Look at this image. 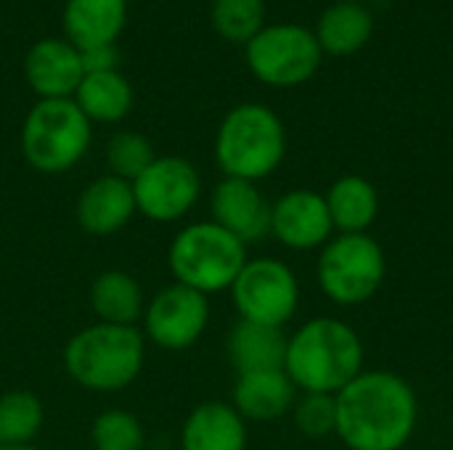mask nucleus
Returning a JSON list of instances; mask_svg holds the SVG:
<instances>
[{
	"mask_svg": "<svg viewBox=\"0 0 453 450\" xmlns=\"http://www.w3.org/2000/svg\"><path fill=\"white\" fill-rule=\"evenodd\" d=\"M334 403V435L348 450H403L417 432L419 400L401 374L361 371Z\"/></svg>",
	"mask_w": 453,
	"mask_h": 450,
	"instance_id": "obj_1",
	"label": "nucleus"
},
{
	"mask_svg": "<svg viewBox=\"0 0 453 450\" xmlns=\"http://www.w3.org/2000/svg\"><path fill=\"white\" fill-rule=\"evenodd\" d=\"M284 371L297 393L337 395L364 371V342L340 318H311L287 339Z\"/></svg>",
	"mask_w": 453,
	"mask_h": 450,
	"instance_id": "obj_2",
	"label": "nucleus"
},
{
	"mask_svg": "<svg viewBox=\"0 0 453 450\" xmlns=\"http://www.w3.org/2000/svg\"><path fill=\"white\" fill-rule=\"evenodd\" d=\"M146 337L138 326L90 324L64 345L69 379L90 393H122L143 371Z\"/></svg>",
	"mask_w": 453,
	"mask_h": 450,
	"instance_id": "obj_3",
	"label": "nucleus"
},
{
	"mask_svg": "<svg viewBox=\"0 0 453 450\" xmlns=\"http://www.w3.org/2000/svg\"><path fill=\"white\" fill-rule=\"evenodd\" d=\"M287 156V130L279 114L263 103L234 106L215 133V162L223 178L263 180Z\"/></svg>",
	"mask_w": 453,
	"mask_h": 450,
	"instance_id": "obj_4",
	"label": "nucleus"
},
{
	"mask_svg": "<svg viewBox=\"0 0 453 450\" xmlns=\"http://www.w3.org/2000/svg\"><path fill=\"white\" fill-rule=\"evenodd\" d=\"M247 260V247L212 220L180 228L167 249V265L175 284L207 297L231 289Z\"/></svg>",
	"mask_w": 453,
	"mask_h": 450,
	"instance_id": "obj_5",
	"label": "nucleus"
},
{
	"mask_svg": "<svg viewBox=\"0 0 453 450\" xmlns=\"http://www.w3.org/2000/svg\"><path fill=\"white\" fill-rule=\"evenodd\" d=\"M93 141V125L72 98L37 101L21 122V156L42 175H61L80 164Z\"/></svg>",
	"mask_w": 453,
	"mask_h": 450,
	"instance_id": "obj_6",
	"label": "nucleus"
},
{
	"mask_svg": "<svg viewBox=\"0 0 453 450\" xmlns=\"http://www.w3.org/2000/svg\"><path fill=\"white\" fill-rule=\"evenodd\" d=\"M388 276V257L369 233L332 236L319 255L316 278L321 292L342 308L369 302Z\"/></svg>",
	"mask_w": 453,
	"mask_h": 450,
	"instance_id": "obj_7",
	"label": "nucleus"
},
{
	"mask_svg": "<svg viewBox=\"0 0 453 450\" xmlns=\"http://www.w3.org/2000/svg\"><path fill=\"white\" fill-rule=\"evenodd\" d=\"M250 72L271 88H297L308 82L324 58L313 29L303 24H265L247 45Z\"/></svg>",
	"mask_w": 453,
	"mask_h": 450,
	"instance_id": "obj_8",
	"label": "nucleus"
},
{
	"mask_svg": "<svg viewBox=\"0 0 453 450\" xmlns=\"http://www.w3.org/2000/svg\"><path fill=\"white\" fill-rule=\"evenodd\" d=\"M228 292L242 321L284 329L300 308V281L295 271L276 257L247 260Z\"/></svg>",
	"mask_w": 453,
	"mask_h": 450,
	"instance_id": "obj_9",
	"label": "nucleus"
},
{
	"mask_svg": "<svg viewBox=\"0 0 453 450\" xmlns=\"http://www.w3.org/2000/svg\"><path fill=\"white\" fill-rule=\"evenodd\" d=\"M210 324V297L183 284H170L146 300L141 332L159 350L180 353L194 347Z\"/></svg>",
	"mask_w": 453,
	"mask_h": 450,
	"instance_id": "obj_10",
	"label": "nucleus"
},
{
	"mask_svg": "<svg viewBox=\"0 0 453 450\" xmlns=\"http://www.w3.org/2000/svg\"><path fill=\"white\" fill-rule=\"evenodd\" d=\"M130 186L135 210L154 223L183 220L202 194L199 170L186 156H157Z\"/></svg>",
	"mask_w": 453,
	"mask_h": 450,
	"instance_id": "obj_11",
	"label": "nucleus"
},
{
	"mask_svg": "<svg viewBox=\"0 0 453 450\" xmlns=\"http://www.w3.org/2000/svg\"><path fill=\"white\" fill-rule=\"evenodd\" d=\"M271 236L295 252L321 249L332 236V215L324 194L311 188L287 191L271 204Z\"/></svg>",
	"mask_w": 453,
	"mask_h": 450,
	"instance_id": "obj_12",
	"label": "nucleus"
},
{
	"mask_svg": "<svg viewBox=\"0 0 453 450\" xmlns=\"http://www.w3.org/2000/svg\"><path fill=\"white\" fill-rule=\"evenodd\" d=\"M212 223L236 236L244 247L271 236V204L252 180L223 178L210 199Z\"/></svg>",
	"mask_w": 453,
	"mask_h": 450,
	"instance_id": "obj_13",
	"label": "nucleus"
},
{
	"mask_svg": "<svg viewBox=\"0 0 453 450\" xmlns=\"http://www.w3.org/2000/svg\"><path fill=\"white\" fill-rule=\"evenodd\" d=\"M24 80L37 101L72 98L85 77L80 50L66 37H42L24 56Z\"/></svg>",
	"mask_w": 453,
	"mask_h": 450,
	"instance_id": "obj_14",
	"label": "nucleus"
},
{
	"mask_svg": "<svg viewBox=\"0 0 453 450\" xmlns=\"http://www.w3.org/2000/svg\"><path fill=\"white\" fill-rule=\"evenodd\" d=\"M135 212L138 210H135L133 186L109 172L90 180L80 191L74 204L77 225L88 236H114L133 220Z\"/></svg>",
	"mask_w": 453,
	"mask_h": 450,
	"instance_id": "obj_15",
	"label": "nucleus"
},
{
	"mask_svg": "<svg viewBox=\"0 0 453 450\" xmlns=\"http://www.w3.org/2000/svg\"><path fill=\"white\" fill-rule=\"evenodd\" d=\"M247 422L223 400L199 403L180 427V450H247Z\"/></svg>",
	"mask_w": 453,
	"mask_h": 450,
	"instance_id": "obj_16",
	"label": "nucleus"
},
{
	"mask_svg": "<svg viewBox=\"0 0 453 450\" xmlns=\"http://www.w3.org/2000/svg\"><path fill=\"white\" fill-rule=\"evenodd\" d=\"M297 403V387L284 369L239 374L231 395V406L244 422H276Z\"/></svg>",
	"mask_w": 453,
	"mask_h": 450,
	"instance_id": "obj_17",
	"label": "nucleus"
},
{
	"mask_svg": "<svg viewBox=\"0 0 453 450\" xmlns=\"http://www.w3.org/2000/svg\"><path fill=\"white\" fill-rule=\"evenodd\" d=\"M64 34L77 48L117 45L127 24V0H66L61 13Z\"/></svg>",
	"mask_w": 453,
	"mask_h": 450,
	"instance_id": "obj_18",
	"label": "nucleus"
},
{
	"mask_svg": "<svg viewBox=\"0 0 453 450\" xmlns=\"http://www.w3.org/2000/svg\"><path fill=\"white\" fill-rule=\"evenodd\" d=\"M287 334L279 326H265L255 321H236L228 332V361L236 374L276 371L287 361Z\"/></svg>",
	"mask_w": 453,
	"mask_h": 450,
	"instance_id": "obj_19",
	"label": "nucleus"
},
{
	"mask_svg": "<svg viewBox=\"0 0 453 450\" xmlns=\"http://www.w3.org/2000/svg\"><path fill=\"white\" fill-rule=\"evenodd\" d=\"M90 310L101 324L138 326L146 310V294L127 271H104L90 284Z\"/></svg>",
	"mask_w": 453,
	"mask_h": 450,
	"instance_id": "obj_20",
	"label": "nucleus"
},
{
	"mask_svg": "<svg viewBox=\"0 0 453 450\" xmlns=\"http://www.w3.org/2000/svg\"><path fill=\"white\" fill-rule=\"evenodd\" d=\"M332 225L340 233H369L380 215L377 186L364 175H342L324 194Z\"/></svg>",
	"mask_w": 453,
	"mask_h": 450,
	"instance_id": "obj_21",
	"label": "nucleus"
},
{
	"mask_svg": "<svg viewBox=\"0 0 453 450\" xmlns=\"http://www.w3.org/2000/svg\"><path fill=\"white\" fill-rule=\"evenodd\" d=\"M80 111L98 125H117L133 109V88L119 69L85 74L72 95Z\"/></svg>",
	"mask_w": 453,
	"mask_h": 450,
	"instance_id": "obj_22",
	"label": "nucleus"
},
{
	"mask_svg": "<svg viewBox=\"0 0 453 450\" xmlns=\"http://www.w3.org/2000/svg\"><path fill=\"white\" fill-rule=\"evenodd\" d=\"M374 32V19L361 3H334L329 5L313 29L319 45L329 56H353L358 53Z\"/></svg>",
	"mask_w": 453,
	"mask_h": 450,
	"instance_id": "obj_23",
	"label": "nucleus"
},
{
	"mask_svg": "<svg viewBox=\"0 0 453 450\" xmlns=\"http://www.w3.org/2000/svg\"><path fill=\"white\" fill-rule=\"evenodd\" d=\"M45 424L42 400L29 390L0 395V446H32Z\"/></svg>",
	"mask_w": 453,
	"mask_h": 450,
	"instance_id": "obj_24",
	"label": "nucleus"
},
{
	"mask_svg": "<svg viewBox=\"0 0 453 450\" xmlns=\"http://www.w3.org/2000/svg\"><path fill=\"white\" fill-rule=\"evenodd\" d=\"M210 21L223 40L247 45L265 27V0H212Z\"/></svg>",
	"mask_w": 453,
	"mask_h": 450,
	"instance_id": "obj_25",
	"label": "nucleus"
},
{
	"mask_svg": "<svg viewBox=\"0 0 453 450\" xmlns=\"http://www.w3.org/2000/svg\"><path fill=\"white\" fill-rule=\"evenodd\" d=\"M93 450H143L146 432L138 416L122 408L101 411L90 427Z\"/></svg>",
	"mask_w": 453,
	"mask_h": 450,
	"instance_id": "obj_26",
	"label": "nucleus"
},
{
	"mask_svg": "<svg viewBox=\"0 0 453 450\" xmlns=\"http://www.w3.org/2000/svg\"><path fill=\"white\" fill-rule=\"evenodd\" d=\"M154 159H157V154H154L151 141L135 130H119L106 143L109 175H117L127 183H133Z\"/></svg>",
	"mask_w": 453,
	"mask_h": 450,
	"instance_id": "obj_27",
	"label": "nucleus"
},
{
	"mask_svg": "<svg viewBox=\"0 0 453 450\" xmlns=\"http://www.w3.org/2000/svg\"><path fill=\"white\" fill-rule=\"evenodd\" d=\"M295 424L308 438H326L337 430V403L334 395H313L303 393V398L292 408Z\"/></svg>",
	"mask_w": 453,
	"mask_h": 450,
	"instance_id": "obj_28",
	"label": "nucleus"
},
{
	"mask_svg": "<svg viewBox=\"0 0 453 450\" xmlns=\"http://www.w3.org/2000/svg\"><path fill=\"white\" fill-rule=\"evenodd\" d=\"M80 58H82L85 74L119 69V50H117V45H93V48H85V50H80Z\"/></svg>",
	"mask_w": 453,
	"mask_h": 450,
	"instance_id": "obj_29",
	"label": "nucleus"
},
{
	"mask_svg": "<svg viewBox=\"0 0 453 450\" xmlns=\"http://www.w3.org/2000/svg\"><path fill=\"white\" fill-rule=\"evenodd\" d=\"M0 450H40L35 446H0Z\"/></svg>",
	"mask_w": 453,
	"mask_h": 450,
	"instance_id": "obj_30",
	"label": "nucleus"
},
{
	"mask_svg": "<svg viewBox=\"0 0 453 450\" xmlns=\"http://www.w3.org/2000/svg\"><path fill=\"white\" fill-rule=\"evenodd\" d=\"M334 3H361V0H334Z\"/></svg>",
	"mask_w": 453,
	"mask_h": 450,
	"instance_id": "obj_31",
	"label": "nucleus"
}]
</instances>
